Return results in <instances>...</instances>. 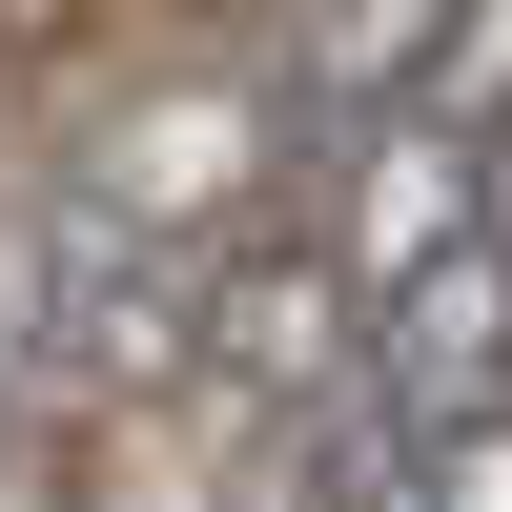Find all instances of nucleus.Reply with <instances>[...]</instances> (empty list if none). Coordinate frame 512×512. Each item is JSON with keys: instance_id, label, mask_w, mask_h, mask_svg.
Instances as JSON below:
<instances>
[{"instance_id": "nucleus-1", "label": "nucleus", "mask_w": 512, "mask_h": 512, "mask_svg": "<svg viewBox=\"0 0 512 512\" xmlns=\"http://www.w3.org/2000/svg\"><path fill=\"white\" fill-rule=\"evenodd\" d=\"M451 246H492V164L451 144L431 103H390V123H349V185H328V287H349V328L390 308V287H431Z\"/></svg>"}, {"instance_id": "nucleus-2", "label": "nucleus", "mask_w": 512, "mask_h": 512, "mask_svg": "<svg viewBox=\"0 0 512 512\" xmlns=\"http://www.w3.org/2000/svg\"><path fill=\"white\" fill-rule=\"evenodd\" d=\"M62 21H103V0H0V62H41Z\"/></svg>"}, {"instance_id": "nucleus-3", "label": "nucleus", "mask_w": 512, "mask_h": 512, "mask_svg": "<svg viewBox=\"0 0 512 512\" xmlns=\"http://www.w3.org/2000/svg\"><path fill=\"white\" fill-rule=\"evenodd\" d=\"M21 431H41V390H21V369H0V472H21Z\"/></svg>"}, {"instance_id": "nucleus-4", "label": "nucleus", "mask_w": 512, "mask_h": 512, "mask_svg": "<svg viewBox=\"0 0 512 512\" xmlns=\"http://www.w3.org/2000/svg\"><path fill=\"white\" fill-rule=\"evenodd\" d=\"M62 512H103V492H62Z\"/></svg>"}]
</instances>
